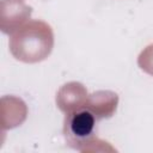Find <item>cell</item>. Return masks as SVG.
Instances as JSON below:
<instances>
[{
    "instance_id": "6da1fadb",
    "label": "cell",
    "mask_w": 153,
    "mask_h": 153,
    "mask_svg": "<svg viewBox=\"0 0 153 153\" xmlns=\"http://www.w3.org/2000/svg\"><path fill=\"white\" fill-rule=\"evenodd\" d=\"M68 133L76 141H85L88 140L96 128V117L92 111L88 109H79L74 111L68 121Z\"/></svg>"
}]
</instances>
